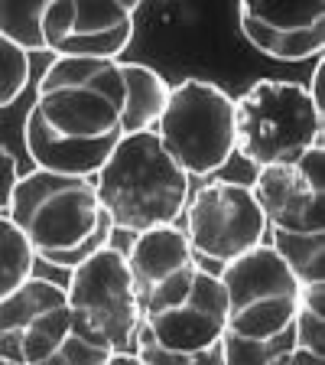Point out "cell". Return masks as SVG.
Here are the masks:
<instances>
[{"label":"cell","mask_w":325,"mask_h":365,"mask_svg":"<svg viewBox=\"0 0 325 365\" xmlns=\"http://www.w3.org/2000/svg\"><path fill=\"white\" fill-rule=\"evenodd\" d=\"M7 219L30 242L36 261L62 271L78 267L95 251L107 248L114 225L101 209L91 176H65L30 170L16 180Z\"/></svg>","instance_id":"obj_2"},{"label":"cell","mask_w":325,"mask_h":365,"mask_svg":"<svg viewBox=\"0 0 325 365\" xmlns=\"http://www.w3.org/2000/svg\"><path fill=\"white\" fill-rule=\"evenodd\" d=\"M137 304H140V323L163 349L202 352L225 336V287L218 274L202 267L196 258L137 287Z\"/></svg>","instance_id":"obj_6"},{"label":"cell","mask_w":325,"mask_h":365,"mask_svg":"<svg viewBox=\"0 0 325 365\" xmlns=\"http://www.w3.org/2000/svg\"><path fill=\"white\" fill-rule=\"evenodd\" d=\"M218 281L228 300L225 333L250 342L289 336L303 284L267 242L221 267Z\"/></svg>","instance_id":"obj_8"},{"label":"cell","mask_w":325,"mask_h":365,"mask_svg":"<svg viewBox=\"0 0 325 365\" xmlns=\"http://www.w3.org/2000/svg\"><path fill=\"white\" fill-rule=\"evenodd\" d=\"M267 365H325V359L312 356V352H306V349H296V346H287V349H280Z\"/></svg>","instance_id":"obj_23"},{"label":"cell","mask_w":325,"mask_h":365,"mask_svg":"<svg viewBox=\"0 0 325 365\" xmlns=\"http://www.w3.org/2000/svg\"><path fill=\"white\" fill-rule=\"evenodd\" d=\"M16 180H20V163L16 157L0 144V215H7L10 209V199H14L16 190Z\"/></svg>","instance_id":"obj_22"},{"label":"cell","mask_w":325,"mask_h":365,"mask_svg":"<svg viewBox=\"0 0 325 365\" xmlns=\"http://www.w3.org/2000/svg\"><path fill=\"white\" fill-rule=\"evenodd\" d=\"M0 365H10V362H7V359H0Z\"/></svg>","instance_id":"obj_26"},{"label":"cell","mask_w":325,"mask_h":365,"mask_svg":"<svg viewBox=\"0 0 325 365\" xmlns=\"http://www.w3.org/2000/svg\"><path fill=\"white\" fill-rule=\"evenodd\" d=\"M65 300L75 329L91 342L111 352H130L140 329V304L127 267V255L117 248H101L78 267L68 271Z\"/></svg>","instance_id":"obj_9"},{"label":"cell","mask_w":325,"mask_h":365,"mask_svg":"<svg viewBox=\"0 0 325 365\" xmlns=\"http://www.w3.org/2000/svg\"><path fill=\"white\" fill-rule=\"evenodd\" d=\"M130 352H134L144 365H225V349H221V342H215V346H208V349H202V352H173V349H163L144 323L137 329L134 349Z\"/></svg>","instance_id":"obj_19"},{"label":"cell","mask_w":325,"mask_h":365,"mask_svg":"<svg viewBox=\"0 0 325 365\" xmlns=\"http://www.w3.org/2000/svg\"><path fill=\"white\" fill-rule=\"evenodd\" d=\"M306 91H309L312 105L325 114V62L322 59H316V68H312V78H309V85H306Z\"/></svg>","instance_id":"obj_24"},{"label":"cell","mask_w":325,"mask_h":365,"mask_svg":"<svg viewBox=\"0 0 325 365\" xmlns=\"http://www.w3.org/2000/svg\"><path fill=\"white\" fill-rule=\"evenodd\" d=\"M33 267H36V255L30 242L20 235V228L7 215H0V300H7L30 281Z\"/></svg>","instance_id":"obj_17"},{"label":"cell","mask_w":325,"mask_h":365,"mask_svg":"<svg viewBox=\"0 0 325 365\" xmlns=\"http://www.w3.org/2000/svg\"><path fill=\"white\" fill-rule=\"evenodd\" d=\"M322 130L325 114L303 82L260 78L235 98V153L257 170L296 163L306 150L322 147Z\"/></svg>","instance_id":"obj_4"},{"label":"cell","mask_w":325,"mask_h":365,"mask_svg":"<svg viewBox=\"0 0 325 365\" xmlns=\"http://www.w3.org/2000/svg\"><path fill=\"white\" fill-rule=\"evenodd\" d=\"M238 23L244 39L273 62L319 59L325 49L322 0H306V4L244 0L238 7Z\"/></svg>","instance_id":"obj_13"},{"label":"cell","mask_w":325,"mask_h":365,"mask_svg":"<svg viewBox=\"0 0 325 365\" xmlns=\"http://www.w3.org/2000/svg\"><path fill=\"white\" fill-rule=\"evenodd\" d=\"M134 0H49L43 14L46 53L55 59L121 62L134 43Z\"/></svg>","instance_id":"obj_11"},{"label":"cell","mask_w":325,"mask_h":365,"mask_svg":"<svg viewBox=\"0 0 325 365\" xmlns=\"http://www.w3.org/2000/svg\"><path fill=\"white\" fill-rule=\"evenodd\" d=\"M105 365H144V362H140L134 352H111Z\"/></svg>","instance_id":"obj_25"},{"label":"cell","mask_w":325,"mask_h":365,"mask_svg":"<svg viewBox=\"0 0 325 365\" xmlns=\"http://www.w3.org/2000/svg\"><path fill=\"white\" fill-rule=\"evenodd\" d=\"M49 0H0V39H7L20 53H46L43 14Z\"/></svg>","instance_id":"obj_16"},{"label":"cell","mask_w":325,"mask_h":365,"mask_svg":"<svg viewBox=\"0 0 325 365\" xmlns=\"http://www.w3.org/2000/svg\"><path fill=\"white\" fill-rule=\"evenodd\" d=\"M250 192L273 232H325V150L312 147L296 163L257 170Z\"/></svg>","instance_id":"obj_12"},{"label":"cell","mask_w":325,"mask_h":365,"mask_svg":"<svg viewBox=\"0 0 325 365\" xmlns=\"http://www.w3.org/2000/svg\"><path fill=\"white\" fill-rule=\"evenodd\" d=\"M287 339V336H283ZM283 339H270V342H250V339H238V336L225 333L221 336V349H225V365H267L280 349H287Z\"/></svg>","instance_id":"obj_21"},{"label":"cell","mask_w":325,"mask_h":365,"mask_svg":"<svg viewBox=\"0 0 325 365\" xmlns=\"http://www.w3.org/2000/svg\"><path fill=\"white\" fill-rule=\"evenodd\" d=\"M0 359L10 365H105L107 352L75 329L62 284L30 277L0 300Z\"/></svg>","instance_id":"obj_5"},{"label":"cell","mask_w":325,"mask_h":365,"mask_svg":"<svg viewBox=\"0 0 325 365\" xmlns=\"http://www.w3.org/2000/svg\"><path fill=\"white\" fill-rule=\"evenodd\" d=\"M296 349L325 359V284H309L299 294L293 327H289Z\"/></svg>","instance_id":"obj_18"},{"label":"cell","mask_w":325,"mask_h":365,"mask_svg":"<svg viewBox=\"0 0 325 365\" xmlns=\"http://www.w3.org/2000/svg\"><path fill=\"white\" fill-rule=\"evenodd\" d=\"M127 85L121 62L53 59L36 82L23 144L36 170L95 176L124 137Z\"/></svg>","instance_id":"obj_1"},{"label":"cell","mask_w":325,"mask_h":365,"mask_svg":"<svg viewBox=\"0 0 325 365\" xmlns=\"http://www.w3.org/2000/svg\"><path fill=\"white\" fill-rule=\"evenodd\" d=\"M186 238L202 267H225L264 245L267 219L250 186L235 180H205L186 202Z\"/></svg>","instance_id":"obj_10"},{"label":"cell","mask_w":325,"mask_h":365,"mask_svg":"<svg viewBox=\"0 0 325 365\" xmlns=\"http://www.w3.org/2000/svg\"><path fill=\"white\" fill-rule=\"evenodd\" d=\"M156 137L189 180L218 173L235 157V98L215 82L182 78L169 85Z\"/></svg>","instance_id":"obj_7"},{"label":"cell","mask_w":325,"mask_h":365,"mask_svg":"<svg viewBox=\"0 0 325 365\" xmlns=\"http://www.w3.org/2000/svg\"><path fill=\"white\" fill-rule=\"evenodd\" d=\"M121 76L127 85V111H124V137L140 134V130H156V121L169 98V82L159 76L156 68L144 62H124Z\"/></svg>","instance_id":"obj_14"},{"label":"cell","mask_w":325,"mask_h":365,"mask_svg":"<svg viewBox=\"0 0 325 365\" xmlns=\"http://www.w3.org/2000/svg\"><path fill=\"white\" fill-rule=\"evenodd\" d=\"M91 180L114 232L127 235L179 225V215L186 212L192 192L189 176L163 150L156 130L121 137L105 167Z\"/></svg>","instance_id":"obj_3"},{"label":"cell","mask_w":325,"mask_h":365,"mask_svg":"<svg viewBox=\"0 0 325 365\" xmlns=\"http://www.w3.org/2000/svg\"><path fill=\"white\" fill-rule=\"evenodd\" d=\"M270 248L287 261V267L303 287L325 284V232H312V235L273 232Z\"/></svg>","instance_id":"obj_15"},{"label":"cell","mask_w":325,"mask_h":365,"mask_svg":"<svg viewBox=\"0 0 325 365\" xmlns=\"http://www.w3.org/2000/svg\"><path fill=\"white\" fill-rule=\"evenodd\" d=\"M30 82V56L0 39V111L10 108Z\"/></svg>","instance_id":"obj_20"}]
</instances>
